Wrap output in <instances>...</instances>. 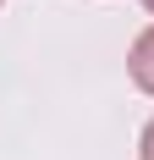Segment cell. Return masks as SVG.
Instances as JSON below:
<instances>
[{
  "instance_id": "obj_1",
  "label": "cell",
  "mask_w": 154,
  "mask_h": 160,
  "mask_svg": "<svg viewBox=\"0 0 154 160\" xmlns=\"http://www.w3.org/2000/svg\"><path fill=\"white\" fill-rule=\"evenodd\" d=\"M127 72H132V83H138L143 94H154V28H143L138 39H132V55H127Z\"/></svg>"
},
{
  "instance_id": "obj_2",
  "label": "cell",
  "mask_w": 154,
  "mask_h": 160,
  "mask_svg": "<svg viewBox=\"0 0 154 160\" xmlns=\"http://www.w3.org/2000/svg\"><path fill=\"white\" fill-rule=\"evenodd\" d=\"M138 160H154V122L143 127V138H138Z\"/></svg>"
},
{
  "instance_id": "obj_3",
  "label": "cell",
  "mask_w": 154,
  "mask_h": 160,
  "mask_svg": "<svg viewBox=\"0 0 154 160\" xmlns=\"http://www.w3.org/2000/svg\"><path fill=\"white\" fill-rule=\"evenodd\" d=\"M143 11H154V0H143Z\"/></svg>"
},
{
  "instance_id": "obj_4",
  "label": "cell",
  "mask_w": 154,
  "mask_h": 160,
  "mask_svg": "<svg viewBox=\"0 0 154 160\" xmlns=\"http://www.w3.org/2000/svg\"><path fill=\"white\" fill-rule=\"evenodd\" d=\"M0 6H6V0H0Z\"/></svg>"
}]
</instances>
